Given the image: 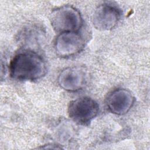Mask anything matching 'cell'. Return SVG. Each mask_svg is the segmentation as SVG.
I'll use <instances>...</instances> for the list:
<instances>
[{"instance_id":"8992f818","label":"cell","mask_w":150,"mask_h":150,"mask_svg":"<svg viewBox=\"0 0 150 150\" xmlns=\"http://www.w3.org/2000/svg\"><path fill=\"white\" fill-rule=\"evenodd\" d=\"M131 93L124 88H117L110 92L105 99L108 110L112 113L122 115L129 111L134 103Z\"/></svg>"},{"instance_id":"5b68a950","label":"cell","mask_w":150,"mask_h":150,"mask_svg":"<svg viewBox=\"0 0 150 150\" xmlns=\"http://www.w3.org/2000/svg\"><path fill=\"white\" fill-rule=\"evenodd\" d=\"M84 42L79 32L60 33L55 41L56 51L61 57L71 56L84 47Z\"/></svg>"},{"instance_id":"7a4b0ae2","label":"cell","mask_w":150,"mask_h":150,"mask_svg":"<svg viewBox=\"0 0 150 150\" xmlns=\"http://www.w3.org/2000/svg\"><path fill=\"white\" fill-rule=\"evenodd\" d=\"M50 21L53 29L59 33L79 32L83 25L80 12L70 6H63L53 10Z\"/></svg>"},{"instance_id":"52a82bcc","label":"cell","mask_w":150,"mask_h":150,"mask_svg":"<svg viewBox=\"0 0 150 150\" xmlns=\"http://www.w3.org/2000/svg\"><path fill=\"white\" fill-rule=\"evenodd\" d=\"M58 82L66 90L74 91L80 90L86 83V73L79 67L66 68L60 73Z\"/></svg>"},{"instance_id":"3957f363","label":"cell","mask_w":150,"mask_h":150,"mask_svg":"<svg viewBox=\"0 0 150 150\" xmlns=\"http://www.w3.org/2000/svg\"><path fill=\"white\" fill-rule=\"evenodd\" d=\"M99 105L93 98L88 97L78 98L70 102L68 114L76 123L88 125L98 114Z\"/></svg>"},{"instance_id":"6da1fadb","label":"cell","mask_w":150,"mask_h":150,"mask_svg":"<svg viewBox=\"0 0 150 150\" xmlns=\"http://www.w3.org/2000/svg\"><path fill=\"white\" fill-rule=\"evenodd\" d=\"M12 78L20 81H34L43 77L47 71L46 63L36 52L24 51L16 54L9 66Z\"/></svg>"},{"instance_id":"277c9868","label":"cell","mask_w":150,"mask_h":150,"mask_svg":"<svg viewBox=\"0 0 150 150\" xmlns=\"http://www.w3.org/2000/svg\"><path fill=\"white\" fill-rule=\"evenodd\" d=\"M121 15V11L116 6L110 3H104L96 9L93 16V23L97 29L110 30L117 25Z\"/></svg>"}]
</instances>
